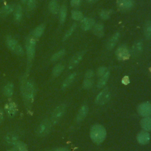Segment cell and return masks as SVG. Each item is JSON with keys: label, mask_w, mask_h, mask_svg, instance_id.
Instances as JSON below:
<instances>
[{"label": "cell", "mask_w": 151, "mask_h": 151, "mask_svg": "<svg viewBox=\"0 0 151 151\" xmlns=\"http://www.w3.org/2000/svg\"><path fill=\"white\" fill-rule=\"evenodd\" d=\"M133 0H118L117 5L120 9L122 10H127L131 9L133 6Z\"/></svg>", "instance_id": "cell-12"}, {"label": "cell", "mask_w": 151, "mask_h": 151, "mask_svg": "<svg viewBox=\"0 0 151 151\" xmlns=\"http://www.w3.org/2000/svg\"><path fill=\"white\" fill-rule=\"evenodd\" d=\"M122 83L124 84V85H127L130 83V79H129V76H124L123 78H122Z\"/></svg>", "instance_id": "cell-39"}, {"label": "cell", "mask_w": 151, "mask_h": 151, "mask_svg": "<svg viewBox=\"0 0 151 151\" xmlns=\"http://www.w3.org/2000/svg\"><path fill=\"white\" fill-rule=\"evenodd\" d=\"M14 149L16 151H28L27 147L25 144L19 140L14 145Z\"/></svg>", "instance_id": "cell-28"}, {"label": "cell", "mask_w": 151, "mask_h": 151, "mask_svg": "<svg viewBox=\"0 0 151 151\" xmlns=\"http://www.w3.org/2000/svg\"><path fill=\"white\" fill-rule=\"evenodd\" d=\"M27 1H28V0H22V2L23 3H25Z\"/></svg>", "instance_id": "cell-44"}, {"label": "cell", "mask_w": 151, "mask_h": 151, "mask_svg": "<svg viewBox=\"0 0 151 151\" xmlns=\"http://www.w3.org/2000/svg\"><path fill=\"white\" fill-rule=\"evenodd\" d=\"M93 78L84 77V80L83 83V87L85 89H88L91 87L93 84Z\"/></svg>", "instance_id": "cell-32"}, {"label": "cell", "mask_w": 151, "mask_h": 151, "mask_svg": "<svg viewBox=\"0 0 151 151\" xmlns=\"http://www.w3.org/2000/svg\"><path fill=\"white\" fill-rule=\"evenodd\" d=\"M111 14V11L110 10H105L103 9L102 10L100 13V17L103 19H107L110 18Z\"/></svg>", "instance_id": "cell-35"}, {"label": "cell", "mask_w": 151, "mask_h": 151, "mask_svg": "<svg viewBox=\"0 0 151 151\" xmlns=\"http://www.w3.org/2000/svg\"><path fill=\"white\" fill-rule=\"evenodd\" d=\"M14 9L15 8H14L13 5H5V6L2 7V8L1 9V12L3 14L8 15V14H9L12 13L15 10Z\"/></svg>", "instance_id": "cell-31"}, {"label": "cell", "mask_w": 151, "mask_h": 151, "mask_svg": "<svg viewBox=\"0 0 151 151\" xmlns=\"http://www.w3.org/2000/svg\"><path fill=\"white\" fill-rule=\"evenodd\" d=\"M64 69V67L63 64H59L55 65L52 70V74L54 77H58L61 74Z\"/></svg>", "instance_id": "cell-27"}, {"label": "cell", "mask_w": 151, "mask_h": 151, "mask_svg": "<svg viewBox=\"0 0 151 151\" xmlns=\"http://www.w3.org/2000/svg\"><path fill=\"white\" fill-rule=\"evenodd\" d=\"M5 110L9 116L13 117L17 113V107L15 103L13 102L9 103L5 106Z\"/></svg>", "instance_id": "cell-16"}, {"label": "cell", "mask_w": 151, "mask_h": 151, "mask_svg": "<svg viewBox=\"0 0 151 151\" xmlns=\"http://www.w3.org/2000/svg\"><path fill=\"white\" fill-rule=\"evenodd\" d=\"M93 31L96 36L101 37L104 35V27L101 24H97L94 26Z\"/></svg>", "instance_id": "cell-18"}, {"label": "cell", "mask_w": 151, "mask_h": 151, "mask_svg": "<svg viewBox=\"0 0 151 151\" xmlns=\"http://www.w3.org/2000/svg\"><path fill=\"white\" fill-rule=\"evenodd\" d=\"M4 94L7 97H11L12 96L14 91V84L12 83H8L4 87Z\"/></svg>", "instance_id": "cell-25"}, {"label": "cell", "mask_w": 151, "mask_h": 151, "mask_svg": "<svg viewBox=\"0 0 151 151\" xmlns=\"http://www.w3.org/2000/svg\"><path fill=\"white\" fill-rule=\"evenodd\" d=\"M35 46H36V40L34 38H29L26 42V51L28 59L31 61L35 53Z\"/></svg>", "instance_id": "cell-4"}, {"label": "cell", "mask_w": 151, "mask_h": 151, "mask_svg": "<svg viewBox=\"0 0 151 151\" xmlns=\"http://www.w3.org/2000/svg\"><path fill=\"white\" fill-rule=\"evenodd\" d=\"M144 33L147 38L151 37V22L147 21L144 27Z\"/></svg>", "instance_id": "cell-29"}, {"label": "cell", "mask_w": 151, "mask_h": 151, "mask_svg": "<svg viewBox=\"0 0 151 151\" xmlns=\"http://www.w3.org/2000/svg\"><path fill=\"white\" fill-rule=\"evenodd\" d=\"M140 125L145 131H151V117H143L140 121Z\"/></svg>", "instance_id": "cell-17"}, {"label": "cell", "mask_w": 151, "mask_h": 151, "mask_svg": "<svg viewBox=\"0 0 151 151\" xmlns=\"http://www.w3.org/2000/svg\"><path fill=\"white\" fill-rule=\"evenodd\" d=\"M106 68L105 67H100L97 70V74L99 77H101L106 73Z\"/></svg>", "instance_id": "cell-38"}, {"label": "cell", "mask_w": 151, "mask_h": 151, "mask_svg": "<svg viewBox=\"0 0 151 151\" xmlns=\"http://www.w3.org/2000/svg\"><path fill=\"white\" fill-rule=\"evenodd\" d=\"M109 76H110V72L106 71V73L103 76L100 77L101 78L99 80V81L97 83V85L99 88H102L106 85V84L109 79Z\"/></svg>", "instance_id": "cell-19"}, {"label": "cell", "mask_w": 151, "mask_h": 151, "mask_svg": "<svg viewBox=\"0 0 151 151\" xmlns=\"http://www.w3.org/2000/svg\"><path fill=\"white\" fill-rule=\"evenodd\" d=\"M94 25V20L90 18H84L81 21V28L84 31L89 30Z\"/></svg>", "instance_id": "cell-13"}, {"label": "cell", "mask_w": 151, "mask_h": 151, "mask_svg": "<svg viewBox=\"0 0 151 151\" xmlns=\"http://www.w3.org/2000/svg\"><path fill=\"white\" fill-rule=\"evenodd\" d=\"M54 151H69V150L65 147H60L55 149Z\"/></svg>", "instance_id": "cell-41"}, {"label": "cell", "mask_w": 151, "mask_h": 151, "mask_svg": "<svg viewBox=\"0 0 151 151\" xmlns=\"http://www.w3.org/2000/svg\"><path fill=\"white\" fill-rule=\"evenodd\" d=\"M53 151H54V150H53Z\"/></svg>", "instance_id": "cell-46"}, {"label": "cell", "mask_w": 151, "mask_h": 151, "mask_svg": "<svg viewBox=\"0 0 151 151\" xmlns=\"http://www.w3.org/2000/svg\"><path fill=\"white\" fill-rule=\"evenodd\" d=\"M76 76V73H73L72 74H71L70 76H68L64 81L63 85H62V88H67L68 86H70V84L73 81V80H74L75 77Z\"/></svg>", "instance_id": "cell-23"}, {"label": "cell", "mask_w": 151, "mask_h": 151, "mask_svg": "<svg viewBox=\"0 0 151 151\" xmlns=\"http://www.w3.org/2000/svg\"><path fill=\"white\" fill-rule=\"evenodd\" d=\"M64 54H65V50H61L52 55L51 58V60L52 61H55L59 60L60 58H61L64 55Z\"/></svg>", "instance_id": "cell-33"}, {"label": "cell", "mask_w": 151, "mask_h": 151, "mask_svg": "<svg viewBox=\"0 0 151 151\" xmlns=\"http://www.w3.org/2000/svg\"><path fill=\"white\" fill-rule=\"evenodd\" d=\"M50 129L51 122L48 120L45 119L42 120L38 126L36 130V132L38 136H44L50 132Z\"/></svg>", "instance_id": "cell-6"}, {"label": "cell", "mask_w": 151, "mask_h": 151, "mask_svg": "<svg viewBox=\"0 0 151 151\" xmlns=\"http://www.w3.org/2000/svg\"><path fill=\"white\" fill-rule=\"evenodd\" d=\"M5 140L8 144L14 145L18 141V138L15 134L9 133L8 134L6 135Z\"/></svg>", "instance_id": "cell-22"}, {"label": "cell", "mask_w": 151, "mask_h": 151, "mask_svg": "<svg viewBox=\"0 0 151 151\" xmlns=\"http://www.w3.org/2000/svg\"><path fill=\"white\" fill-rule=\"evenodd\" d=\"M71 16L73 19L74 20H81L83 19V14L81 12L77 11V10H74L71 12Z\"/></svg>", "instance_id": "cell-34"}, {"label": "cell", "mask_w": 151, "mask_h": 151, "mask_svg": "<svg viewBox=\"0 0 151 151\" xmlns=\"http://www.w3.org/2000/svg\"><path fill=\"white\" fill-rule=\"evenodd\" d=\"M24 96L25 100L28 103H31L34 100L35 88L34 83L29 80L25 83L24 86Z\"/></svg>", "instance_id": "cell-2"}, {"label": "cell", "mask_w": 151, "mask_h": 151, "mask_svg": "<svg viewBox=\"0 0 151 151\" xmlns=\"http://www.w3.org/2000/svg\"><path fill=\"white\" fill-rule=\"evenodd\" d=\"M96 1H97V0H87V1H88V2H90V3H91V2H94Z\"/></svg>", "instance_id": "cell-43"}, {"label": "cell", "mask_w": 151, "mask_h": 151, "mask_svg": "<svg viewBox=\"0 0 151 151\" xmlns=\"http://www.w3.org/2000/svg\"><path fill=\"white\" fill-rule=\"evenodd\" d=\"M76 24H74L73 25H71V27L69 28V29L66 32V33L64 35V38L63 40H65L67 38H68L72 34L73 32H74V31L75 30V29L76 28Z\"/></svg>", "instance_id": "cell-36"}, {"label": "cell", "mask_w": 151, "mask_h": 151, "mask_svg": "<svg viewBox=\"0 0 151 151\" xmlns=\"http://www.w3.org/2000/svg\"><path fill=\"white\" fill-rule=\"evenodd\" d=\"M110 98V92L107 90L104 89L100 92L96 98V103L98 104H104L107 103Z\"/></svg>", "instance_id": "cell-8"}, {"label": "cell", "mask_w": 151, "mask_h": 151, "mask_svg": "<svg viewBox=\"0 0 151 151\" xmlns=\"http://www.w3.org/2000/svg\"><path fill=\"white\" fill-rule=\"evenodd\" d=\"M90 135L91 140L94 143L100 144L104 140L106 137V130L102 125L96 124L91 127Z\"/></svg>", "instance_id": "cell-1"}, {"label": "cell", "mask_w": 151, "mask_h": 151, "mask_svg": "<svg viewBox=\"0 0 151 151\" xmlns=\"http://www.w3.org/2000/svg\"><path fill=\"white\" fill-rule=\"evenodd\" d=\"M36 6V0H28L27 1V7L29 10H32Z\"/></svg>", "instance_id": "cell-37"}, {"label": "cell", "mask_w": 151, "mask_h": 151, "mask_svg": "<svg viewBox=\"0 0 151 151\" xmlns=\"http://www.w3.org/2000/svg\"><path fill=\"white\" fill-rule=\"evenodd\" d=\"M81 0H71V5L73 6H77L80 4Z\"/></svg>", "instance_id": "cell-40"}, {"label": "cell", "mask_w": 151, "mask_h": 151, "mask_svg": "<svg viewBox=\"0 0 151 151\" xmlns=\"http://www.w3.org/2000/svg\"><path fill=\"white\" fill-rule=\"evenodd\" d=\"M142 48H143V45L141 42H138L136 44H135L132 50L133 55H138L142 51Z\"/></svg>", "instance_id": "cell-24"}, {"label": "cell", "mask_w": 151, "mask_h": 151, "mask_svg": "<svg viewBox=\"0 0 151 151\" xmlns=\"http://www.w3.org/2000/svg\"><path fill=\"white\" fill-rule=\"evenodd\" d=\"M137 140L141 145H146L149 142L150 134L146 131H142L137 136Z\"/></svg>", "instance_id": "cell-10"}, {"label": "cell", "mask_w": 151, "mask_h": 151, "mask_svg": "<svg viewBox=\"0 0 151 151\" xmlns=\"http://www.w3.org/2000/svg\"><path fill=\"white\" fill-rule=\"evenodd\" d=\"M66 110V106L64 104L58 106L53 111L51 115V122L52 123H57L64 114Z\"/></svg>", "instance_id": "cell-5"}, {"label": "cell", "mask_w": 151, "mask_h": 151, "mask_svg": "<svg viewBox=\"0 0 151 151\" xmlns=\"http://www.w3.org/2000/svg\"><path fill=\"white\" fill-rule=\"evenodd\" d=\"M120 37V34L119 32L115 33L108 41L107 43V48L109 50L113 49L116 45Z\"/></svg>", "instance_id": "cell-15"}, {"label": "cell", "mask_w": 151, "mask_h": 151, "mask_svg": "<svg viewBox=\"0 0 151 151\" xmlns=\"http://www.w3.org/2000/svg\"><path fill=\"white\" fill-rule=\"evenodd\" d=\"M44 30L45 25L44 24H41L35 28V29L33 31L32 35L35 38H39L42 35Z\"/></svg>", "instance_id": "cell-20"}, {"label": "cell", "mask_w": 151, "mask_h": 151, "mask_svg": "<svg viewBox=\"0 0 151 151\" xmlns=\"http://www.w3.org/2000/svg\"><path fill=\"white\" fill-rule=\"evenodd\" d=\"M139 114L143 117H151V103L144 102L141 103L137 108Z\"/></svg>", "instance_id": "cell-7"}, {"label": "cell", "mask_w": 151, "mask_h": 151, "mask_svg": "<svg viewBox=\"0 0 151 151\" xmlns=\"http://www.w3.org/2000/svg\"><path fill=\"white\" fill-rule=\"evenodd\" d=\"M116 55L120 60H126L129 58L130 53L126 46L123 45L117 49L116 51Z\"/></svg>", "instance_id": "cell-9"}, {"label": "cell", "mask_w": 151, "mask_h": 151, "mask_svg": "<svg viewBox=\"0 0 151 151\" xmlns=\"http://www.w3.org/2000/svg\"><path fill=\"white\" fill-rule=\"evenodd\" d=\"M84 55L83 52H78L77 54H76L71 59L69 65H68V68L69 69H73L81 61Z\"/></svg>", "instance_id": "cell-11"}, {"label": "cell", "mask_w": 151, "mask_h": 151, "mask_svg": "<svg viewBox=\"0 0 151 151\" xmlns=\"http://www.w3.org/2000/svg\"><path fill=\"white\" fill-rule=\"evenodd\" d=\"M67 17V8L65 5H63L60 9V21L61 24L64 23Z\"/></svg>", "instance_id": "cell-30"}, {"label": "cell", "mask_w": 151, "mask_h": 151, "mask_svg": "<svg viewBox=\"0 0 151 151\" xmlns=\"http://www.w3.org/2000/svg\"><path fill=\"white\" fill-rule=\"evenodd\" d=\"M3 120V111L1 109H0V123Z\"/></svg>", "instance_id": "cell-42"}, {"label": "cell", "mask_w": 151, "mask_h": 151, "mask_svg": "<svg viewBox=\"0 0 151 151\" xmlns=\"http://www.w3.org/2000/svg\"><path fill=\"white\" fill-rule=\"evenodd\" d=\"M14 17L15 19L17 21H19L22 17V10L21 5H17L15 9L14 12Z\"/></svg>", "instance_id": "cell-26"}, {"label": "cell", "mask_w": 151, "mask_h": 151, "mask_svg": "<svg viewBox=\"0 0 151 151\" xmlns=\"http://www.w3.org/2000/svg\"><path fill=\"white\" fill-rule=\"evenodd\" d=\"M88 106L87 105L84 104V105L82 106L77 113V115L76 117L77 121L80 122V121L83 120L87 116V114L88 113Z\"/></svg>", "instance_id": "cell-14"}, {"label": "cell", "mask_w": 151, "mask_h": 151, "mask_svg": "<svg viewBox=\"0 0 151 151\" xmlns=\"http://www.w3.org/2000/svg\"><path fill=\"white\" fill-rule=\"evenodd\" d=\"M8 151H16L15 149H12V150H9Z\"/></svg>", "instance_id": "cell-45"}, {"label": "cell", "mask_w": 151, "mask_h": 151, "mask_svg": "<svg viewBox=\"0 0 151 151\" xmlns=\"http://www.w3.org/2000/svg\"><path fill=\"white\" fill-rule=\"evenodd\" d=\"M6 43L8 47L14 53L18 55L24 54V50L18 42L11 36H8L6 39Z\"/></svg>", "instance_id": "cell-3"}, {"label": "cell", "mask_w": 151, "mask_h": 151, "mask_svg": "<svg viewBox=\"0 0 151 151\" xmlns=\"http://www.w3.org/2000/svg\"><path fill=\"white\" fill-rule=\"evenodd\" d=\"M49 9L51 13L57 14L59 11V6L56 0H51L49 3Z\"/></svg>", "instance_id": "cell-21"}]
</instances>
